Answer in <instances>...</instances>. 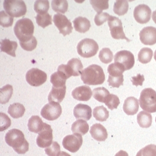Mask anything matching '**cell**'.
<instances>
[{
	"instance_id": "36",
	"label": "cell",
	"mask_w": 156,
	"mask_h": 156,
	"mask_svg": "<svg viewBox=\"0 0 156 156\" xmlns=\"http://www.w3.org/2000/svg\"><path fill=\"white\" fill-rule=\"evenodd\" d=\"M34 8L35 11L38 13V14H46L50 8L49 1L37 0L34 2Z\"/></svg>"
},
{
	"instance_id": "23",
	"label": "cell",
	"mask_w": 156,
	"mask_h": 156,
	"mask_svg": "<svg viewBox=\"0 0 156 156\" xmlns=\"http://www.w3.org/2000/svg\"><path fill=\"white\" fill-rule=\"evenodd\" d=\"M17 48V43L11 41L9 39H4L1 41V50L12 57H16V50Z\"/></svg>"
},
{
	"instance_id": "41",
	"label": "cell",
	"mask_w": 156,
	"mask_h": 156,
	"mask_svg": "<svg viewBox=\"0 0 156 156\" xmlns=\"http://www.w3.org/2000/svg\"><path fill=\"white\" fill-rule=\"evenodd\" d=\"M136 156H156V146L149 144L141 149Z\"/></svg>"
},
{
	"instance_id": "15",
	"label": "cell",
	"mask_w": 156,
	"mask_h": 156,
	"mask_svg": "<svg viewBox=\"0 0 156 156\" xmlns=\"http://www.w3.org/2000/svg\"><path fill=\"white\" fill-rule=\"evenodd\" d=\"M134 17L136 22L144 24L151 19V10L146 4H140L136 7L134 10Z\"/></svg>"
},
{
	"instance_id": "45",
	"label": "cell",
	"mask_w": 156,
	"mask_h": 156,
	"mask_svg": "<svg viewBox=\"0 0 156 156\" xmlns=\"http://www.w3.org/2000/svg\"><path fill=\"white\" fill-rule=\"evenodd\" d=\"M0 131H3L10 127L11 121L10 118L3 112L0 113Z\"/></svg>"
},
{
	"instance_id": "19",
	"label": "cell",
	"mask_w": 156,
	"mask_h": 156,
	"mask_svg": "<svg viewBox=\"0 0 156 156\" xmlns=\"http://www.w3.org/2000/svg\"><path fill=\"white\" fill-rule=\"evenodd\" d=\"M92 137L98 141H105L108 137L107 129L101 124H95L89 131Z\"/></svg>"
},
{
	"instance_id": "24",
	"label": "cell",
	"mask_w": 156,
	"mask_h": 156,
	"mask_svg": "<svg viewBox=\"0 0 156 156\" xmlns=\"http://www.w3.org/2000/svg\"><path fill=\"white\" fill-rule=\"evenodd\" d=\"M73 23L75 30L80 33H85L91 27L90 21L87 18L81 16L76 17Z\"/></svg>"
},
{
	"instance_id": "11",
	"label": "cell",
	"mask_w": 156,
	"mask_h": 156,
	"mask_svg": "<svg viewBox=\"0 0 156 156\" xmlns=\"http://www.w3.org/2000/svg\"><path fill=\"white\" fill-rule=\"evenodd\" d=\"M53 22L59 30L60 34L63 36L69 35L72 32L73 27L70 21L64 14L57 13L54 15Z\"/></svg>"
},
{
	"instance_id": "2",
	"label": "cell",
	"mask_w": 156,
	"mask_h": 156,
	"mask_svg": "<svg viewBox=\"0 0 156 156\" xmlns=\"http://www.w3.org/2000/svg\"><path fill=\"white\" fill-rule=\"evenodd\" d=\"M80 78L85 84L95 86L102 84L105 80V76L102 68L94 64L82 70Z\"/></svg>"
},
{
	"instance_id": "47",
	"label": "cell",
	"mask_w": 156,
	"mask_h": 156,
	"mask_svg": "<svg viewBox=\"0 0 156 156\" xmlns=\"http://www.w3.org/2000/svg\"><path fill=\"white\" fill-rule=\"evenodd\" d=\"M145 79L143 75L138 74L136 76H133L131 78V82L133 85L135 86H142Z\"/></svg>"
},
{
	"instance_id": "20",
	"label": "cell",
	"mask_w": 156,
	"mask_h": 156,
	"mask_svg": "<svg viewBox=\"0 0 156 156\" xmlns=\"http://www.w3.org/2000/svg\"><path fill=\"white\" fill-rule=\"evenodd\" d=\"M139 109V102L136 98L129 97L125 100L123 105L124 112L128 115L136 114Z\"/></svg>"
},
{
	"instance_id": "52",
	"label": "cell",
	"mask_w": 156,
	"mask_h": 156,
	"mask_svg": "<svg viewBox=\"0 0 156 156\" xmlns=\"http://www.w3.org/2000/svg\"></svg>"
},
{
	"instance_id": "5",
	"label": "cell",
	"mask_w": 156,
	"mask_h": 156,
	"mask_svg": "<svg viewBox=\"0 0 156 156\" xmlns=\"http://www.w3.org/2000/svg\"><path fill=\"white\" fill-rule=\"evenodd\" d=\"M107 70L109 73L107 81L109 86L118 88L123 85L124 76L122 73L126 69L122 66L117 63H113L108 66Z\"/></svg>"
},
{
	"instance_id": "17",
	"label": "cell",
	"mask_w": 156,
	"mask_h": 156,
	"mask_svg": "<svg viewBox=\"0 0 156 156\" xmlns=\"http://www.w3.org/2000/svg\"><path fill=\"white\" fill-rule=\"evenodd\" d=\"M92 95V91L88 85L78 87L72 92V97L79 101H88Z\"/></svg>"
},
{
	"instance_id": "26",
	"label": "cell",
	"mask_w": 156,
	"mask_h": 156,
	"mask_svg": "<svg viewBox=\"0 0 156 156\" xmlns=\"http://www.w3.org/2000/svg\"><path fill=\"white\" fill-rule=\"evenodd\" d=\"M89 129V124L83 119H78L72 124L71 127L73 133L78 134L81 136L85 135L88 133Z\"/></svg>"
},
{
	"instance_id": "44",
	"label": "cell",
	"mask_w": 156,
	"mask_h": 156,
	"mask_svg": "<svg viewBox=\"0 0 156 156\" xmlns=\"http://www.w3.org/2000/svg\"><path fill=\"white\" fill-rule=\"evenodd\" d=\"M20 44L22 48V49H24V50L30 51L36 48L37 45V41L36 40V38L34 36H33L31 39H30V40L26 42H24V43L20 42Z\"/></svg>"
},
{
	"instance_id": "6",
	"label": "cell",
	"mask_w": 156,
	"mask_h": 156,
	"mask_svg": "<svg viewBox=\"0 0 156 156\" xmlns=\"http://www.w3.org/2000/svg\"><path fill=\"white\" fill-rule=\"evenodd\" d=\"M3 7L12 17H20L27 12V6L22 0H5L3 2Z\"/></svg>"
},
{
	"instance_id": "25",
	"label": "cell",
	"mask_w": 156,
	"mask_h": 156,
	"mask_svg": "<svg viewBox=\"0 0 156 156\" xmlns=\"http://www.w3.org/2000/svg\"><path fill=\"white\" fill-rule=\"evenodd\" d=\"M69 70L72 76H79L83 70V64L81 60L78 58H73L69 60L67 63Z\"/></svg>"
},
{
	"instance_id": "1",
	"label": "cell",
	"mask_w": 156,
	"mask_h": 156,
	"mask_svg": "<svg viewBox=\"0 0 156 156\" xmlns=\"http://www.w3.org/2000/svg\"><path fill=\"white\" fill-rule=\"evenodd\" d=\"M5 141L9 146L19 154H24L29 151V144L23 133L18 129H12L5 134Z\"/></svg>"
},
{
	"instance_id": "16",
	"label": "cell",
	"mask_w": 156,
	"mask_h": 156,
	"mask_svg": "<svg viewBox=\"0 0 156 156\" xmlns=\"http://www.w3.org/2000/svg\"><path fill=\"white\" fill-rule=\"evenodd\" d=\"M141 42L148 46H152L156 43V28L148 26L143 28L139 34Z\"/></svg>"
},
{
	"instance_id": "14",
	"label": "cell",
	"mask_w": 156,
	"mask_h": 156,
	"mask_svg": "<svg viewBox=\"0 0 156 156\" xmlns=\"http://www.w3.org/2000/svg\"><path fill=\"white\" fill-rule=\"evenodd\" d=\"M53 138V129L50 125L45 123L44 128L37 137L36 143L40 148H47L51 145Z\"/></svg>"
},
{
	"instance_id": "40",
	"label": "cell",
	"mask_w": 156,
	"mask_h": 156,
	"mask_svg": "<svg viewBox=\"0 0 156 156\" xmlns=\"http://www.w3.org/2000/svg\"><path fill=\"white\" fill-rule=\"evenodd\" d=\"M13 17L9 16L5 11H1L0 12V24L3 27H9L13 24Z\"/></svg>"
},
{
	"instance_id": "49",
	"label": "cell",
	"mask_w": 156,
	"mask_h": 156,
	"mask_svg": "<svg viewBox=\"0 0 156 156\" xmlns=\"http://www.w3.org/2000/svg\"><path fill=\"white\" fill-rule=\"evenodd\" d=\"M152 19L155 23V24H156V10L154 11H153V12L152 14Z\"/></svg>"
},
{
	"instance_id": "7",
	"label": "cell",
	"mask_w": 156,
	"mask_h": 156,
	"mask_svg": "<svg viewBox=\"0 0 156 156\" xmlns=\"http://www.w3.org/2000/svg\"><path fill=\"white\" fill-rule=\"evenodd\" d=\"M99 46L97 41L91 39H83L78 43L77 51L78 54L84 58H90L97 53Z\"/></svg>"
},
{
	"instance_id": "37",
	"label": "cell",
	"mask_w": 156,
	"mask_h": 156,
	"mask_svg": "<svg viewBox=\"0 0 156 156\" xmlns=\"http://www.w3.org/2000/svg\"><path fill=\"white\" fill-rule=\"evenodd\" d=\"M36 20L38 26L44 29L49 26V25L52 24L51 16L50 15L49 13L37 14L36 17Z\"/></svg>"
},
{
	"instance_id": "39",
	"label": "cell",
	"mask_w": 156,
	"mask_h": 156,
	"mask_svg": "<svg viewBox=\"0 0 156 156\" xmlns=\"http://www.w3.org/2000/svg\"><path fill=\"white\" fill-rule=\"evenodd\" d=\"M113 58V53L107 48H103L99 53V58L100 60L105 64L111 63L112 61Z\"/></svg>"
},
{
	"instance_id": "31",
	"label": "cell",
	"mask_w": 156,
	"mask_h": 156,
	"mask_svg": "<svg viewBox=\"0 0 156 156\" xmlns=\"http://www.w3.org/2000/svg\"><path fill=\"white\" fill-rule=\"evenodd\" d=\"M109 112L104 106H98L93 110V116L98 121L104 122L107 121L109 117Z\"/></svg>"
},
{
	"instance_id": "9",
	"label": "cell",
	"mask_w": 156,
	"mask_h": 156,
	"mask_svg": "<svg viewBox=\"0 0 156 156\" xmlns=\"http://www.w3.org/2000/svg\"><path fill=\"white\" fill-rule=\"evenodd\" d=\"M62 109L60 105L55 102H50L46 104L41 110V115L48 121L57 119L61 115Z\"/></svg>"
},
{
	"instance_id": "30",
	"label": "cell",
	"mask_w": 156,
	"mask_h": 156,
	"mask_svg": "<svg viewBox=\"0 0 156 156\" xmlns=\"http://www.w3.org/2000/svg\"><path fill=\"white\" fill-rule=\"evenodd\" d=\"M13 94L12 85H6L0 89V102L1 104H5L9 102Z\"/></svg>"
},
{
	"instance_id": "32",
	"label": "cell",
	"mask_w": 156,
	"mask_h": 156,
	"mask_svg": "<svg viewBox=\"0 0 156 156\" xmlns=\"http://www.w3.org/2000/svg\"><path fill=\"white\" fill-rule=\"evenodd\" d=\"M153 51L148 48H144L141 49L138 55V60L143 64L149 63L153 58Z\"/></svg>"
},
{
	"instance_id": "21",
	"label": "cell",
	"mask_w": 156,
	"mask_h": 156,
	"mask_svg": "<svg viewBox=\"0 0 156 156\" xmlns=\"http://www.w3.org/2000/svg\"><path fill=\"white\" fill-rule=\"evenodd\" d=\"M66 86L62 88H55L52 87L51 90L49 93L48 101L50 102H55L60 104L63 101L66 95Z\"/></svg>"
},
{
	"instance_id": "27",
	"label": "cell",
	"mask_w": 156,
	"mask_h": 156,
	"mask_svg": "<svg viewBox=\"0 0 156 156\" xmlns=\"http://www.w3.org/2000/svg\"><path fill=\"white\" fill-rule=\"evenodd\" d=\"M137 122L140 127L144 128L150 127L152 124L153 118L151 114L147 112L146 111H141L137 115Z\"/></svg>"
},
{
	"instance_id": "29",
	"label": "cell",
	"mask_w": 156,
	"mask_h": 156,
	"mask_svg": "<svg viewBox=\"0 0 156 156\" xmlns=\"http://www.w3.org/2000/svg\"><path fill=\"white\" fill-rule=\"evenodd\" d=\"M129 9L128 2L126 0H118L115 2L113 11L119 16L125 15Z\"/></svg>"
},
{
	"instance_id": "38",
	"label": "cell",
	"mask_w": 156,
	"mask_h": 156,
	"mask_svg": "<svg viewBox=\"0 0 156 156\" xmlns=\"http://www.w3.org/2000/svg\"><path fill=\"white\" fill-rule=\"evenodd\" d=\"M90 3L98 14L102 13L103 10H107L109 8L108 1L106 0H90Z\"/></svg>"
},
{
	"instance_id": "18",
	"label": "cell",
	"mask_w": 156,
	"mask_h": 156,
	"mask_svg": "<svg viewBox=\"0 0 156 156\" xmlns=\"http://www.w3.org/2000/svg\"><path fill=\"white\" fill-rule=\"evenodd\" d=\"M73 114L77 119L89 121L92 117V109L88 105L78 104L73 109Z\"/></svg>"
},
{
	"instance_id": "33",
	"label": "cell",
	"mask_w": 156,
	"mask_h": 156,
	"mask_svg": "<svg viewBox=\"0 0 156 156\" xmlns=\"http://www.w3.org/2000/svg\"><path fill=\"white\" fill-rule=\"evenodd\" d=\"M66 80L60 73L57 71L51 75L50 80L53 87L55 88H62L65 87Z\"/></svg>"
},
{
	"instance_id": "3",
	"label": "cell",
	"mask_w": 156,
	"mask_h": 156,
	"mask_svg": "<svg viewBox=\"0 0 156 156\" xmlns=\"http://www.w3.org/2000/svg\"><path fill=\"white\" fill-rule=\"evenodd\" d=\"M34 31V24L29 18L20 19L14 27V34L21 43L26 42L31 39L33 37Z\"/></svg>"
},
{
	"instance_id": "50",
	"label": "cell",
	"mask_w": 156,
	"mask_h": 156,
	"mask_svg": "<svg viewBox=\"0 0 156 156\" xmlns=\"http://www.w3.org/2000/svg\"><path fill=\"white\" fill-rule=\"evenodd\" d=\"M58 156H71L68 153L65 152V151H61Z\"/></svg>"
},
{
	"instance_id": "28",
	"label": "cell",
	"mask_w": 156,
	"mask_h": 156,
	"mask_svg": "<svg viewBox=\"0 0 156 156\" xmlns=\"http://www.w3.org/2000/svg\"><path fill=\"white\" fill-rule=\"evenodd\" d=\"M25 111V107L20 103H14L10 105L8 108V113L11 117L15 119L23 117Z\"/></svg>"
},
{
	"instance_id": "43",
	"label": "cell",
	"mask_w": 156,
	"mask_h": 156,
	"mask_svg": "<svg viewBox=\"0 0 156 156\" xmlns=\"http://www.w3.org/2000/svg\"><path fill=\"white\" fill-rule=\"evenodd\" d=\"M45 153L48 156H58L60 151V147L56 141H53L50 146L45 149Z\"/></svg>"
},
{
	"instance_id": "42",
	"label": "cell",
	"mask_w": 156,
	"mask_h": 156,
	"mask_svg": "<svg viewBox=\"0 0 156 156\" xmlns=\"http://www.w3.org/2000/svg\"><path fill=\"white\" fill-rule=\"evenodd\" d=\"M105 104L109 109H110L111 110H113L118 108L120 104V101L117 95L114 94H110L107 98Z\"/></svg>"
},
{
	"instance_id": "4",
	"label": "cell",
	"mask_w": 156,
	"mask_h": 156,
	"mask_svg": "<svg viewBox=\"0 0 156 156\" xmlns=\"http://www.w3.org/2000/svg\"><path fill=\"white\" fill-rule=\"evenodd\" d=\"M141 108L149 113L156 112V92L152 88L144 89L139 99Z\"/></svg>"
},
{
	"instance_id": "35",
	"label": "cell",
	"mask_w": 156,
	"mask_h": 156,
	"mask_svg": "<svg viewBox=\"0 0 156 156\" xmlns=\"http://www.w3.org/2000/svg\"><path fill=\"white\" fill-rule=\"evenodd\" d=\"M110 95L109 92L104 87H98L93 90V97L100 102L105 103L108 96Z\"/></svg>"
},
{
	"instance_id": "12",
	"label": "cell",
	"mask_w": 156,
	"mask_h": 156,
	"mask_svg": "<svg viewBox=\"0 0 156 156\" xmlns=\"http://www.w3.org/2000/svg\"><path fill=\"white\" fill-rule=\"evenodd\" d=\"M114 62L122 66L126 70H128L133 68L135 64V58L134 55L131 51L121 50L115 54Z\"/></svg>"
},
{
	"instance_id": "34",
	"label": "cell",
	"mask_w": 156,
	"mask_h": 156,
	"mask_svg": "<svg viewBox=\"0 0 156 156\" xmlns=\"http://www.w3.org/2000/svg\"><path fill=\"white\" fill-rule=\"evenodd\" d=\"M51 8L55 12L64 14L68 10V2L66 0H53Z\"/></svg>"
},
{
	"instance_id": "48",
	"label": "cell",
	"mask_w": 156,
	"mask_h": 156,
	"mask_svg": "<svg viewBox=\"0 0 156 156\" xmlns=\"http://www.w3.org/2000/svg\"><path fill=\"white\" fill-rule=\"evenodd\" d=\"M115 156H128V154L124 150H120L117 153Z\"/></svg>"
},
{
	"instance_id": "51",
	"label": "cell",
	"mask_w": 156,
	"mask_h": 156,
	"mask_svg": "<svg viewBox=\"0 0 156 156\" xmlns=\"http://www.w3.org/2000/svg\"><path fill=\"white\" fill-rule=\"evenodd\" d=\"M154 58L155 59V60H156V51H155V52H154Z\"/></svg>"
},
{
	"instance_id": "10",
	"label": "cell",
	"mask_w": 156,
	"mask_h": 156,
	"mask_svg": "<svg viewBox=\"0 0 156 156\" xmlns=\"http://www.w3.org/2000/svg\"><path fill=\"white\" fill-rule=\"evenodd\" d=\"M108 21L111 34L113 39L117 40L125 39L128 42L131 41L126 36L121 20L115 16H111Z\"/></svg>"
},
{
	"instance_id": "22",
	"label": "cell",
	"mask_w": 156,
	"mask_h": 156,
	"mask_svg": "<svg viewBox=\"0 0 156 156\" xmlns=\"http://www.w3.org/2000/svg\"><path fill=\"white\" fill-rule=\"evenodd\" d=\"M45 126V123L38 115H33L29 119L28 128L30 132L38 133L42 131Z\"/></svg>"
},
{
	"instance_id": "46",
	"label": "cell",
	"mask_w": 156,
	"mask_h": 156,
	"mask_svg": "<svg viewBox=\"0 0 156 156\" xmlns=\"http://www.w3.org/2000/svg\"><path fill=\"white\" fill-rule=\"evenodd\" d=\"M111 16H110L107 12H102L100 14H98L94 18V21L95 24L99 26L102 25L105 22L108 21Z\"/></svg>"
},
{
	"instance_id": "8",
	"label": "cell",
	"mask_w": 156,
	"mask_h": 156,
	"mask_svg": "<svg viewBox=\"0 0 156 156\" xmlns=\"http://www.w3.org/2000/svg\"><path fill=\"white\" fill-rule=\"evenodd\" d=\"M47 74L38 68L30 69L26 73V79L27 82L33 87H39L47 80Z\"/></svg>"
},
{
	"instance_id": "13",
	"label": "cell",
	"mask_w": 156,
	"mask_h": 156,
	"mask_svg": "<svg viewBox=\"0 0 156 156\" xmlns=\"http://www.w3.org/2000/svg\"><path fill=\"white\" fill-rule=\"evenodd\" d=\"M83 143L81 135L73 134L64 137L62 145L63 147L71 153H76L80 149Z\"/></svg>"
}]
</instances>
